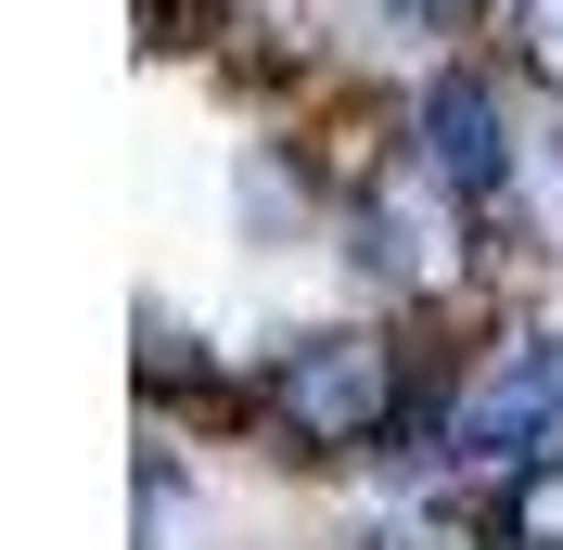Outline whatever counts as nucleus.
<instances>
[{
	"label": "nucleus",
	"instance_id": "obj_1",
	"mask_svg": "<svg viewBox=\"0 0 563 550\" xmlns=\"http://www.w3.org/2000/svg\"><path fill=\"white\" fill-rule=\"evenodd\" d=\"M397 397H410V359L358 320H320V333L269 345V436L282 461H358V448L397 436Z\"/></svg>",
	"mask_w": 563,
	"mask_h": 550
},
{
	"label": "nucleus",
	"instance_id": "obj_2",
	"mask_svg": "<svg viewBox=\"0 0 563 550\" xmlns=\"http://www.w3.org/2000/svg\"><path fill=\"white\" fill-rule=\"evenodd\" d=\"M461 461L487 486L563 461V333H512L487 372L461 384Z\"/></svg>",
	"mask_w": 563,
	"mask_h": 550
},
{
	"label": "nucleus",
	"instance_id": "obj_3",
	"mask_svg": "<svg viewBox=\"0 0 563 550\" xmlns=\"http://www.w3.org/2000/svg\"><path fill=\"white\" fill-rule=\"evenodd\" d=\"M410 141H422V179L449 206H499L512 193V103H499V65H435L410 90Z\"/></svg>",
	"mask_w": 563,
	"mask_h": 550
},
{
	"label": "nucleus",
	"instance_id": "obj_4",
	"mask_svg": "<svg viewBox=\"0 0 563 550\" xmlns=\"http://www.w3.org/2000/svg\"><path fill=\"white\" fill-rule=\"evenodd\" d=\"M141 397H154V410H179V397H192L206 422H244V397L218 384L206 345H179V320H167V308H141Z\"/></svg>",
	"mask_w": 563,
	"mask_h": 550
},
{
	"label": "nucleus",
	"instance_id": "obj_5",
	"mask_svg": "<svg viewBox=\"0 0 563 550\" xmlns=\"http://www.w3.org/2000/svg\"><path fill=\"white\" fill-rule=\"evenodd\" d=\"M487 26H499V65L563 103V0H487Z\"/></svg>",
	"mask_w": 563,
	"mask_h": 550
},
{
	"label": "nucleus",
	"instance_id": "obj_6",
	"mask_svg": "<svg viewBox=\"0 0 563 550\" xmlns=\"http://www.w3.org/2000/svg\"><path fill=\"white\" fill-rule=\"evenodd\" d=\"M499 538H512V550H563V461H538V474H512V486H499Z\"/></svg>",
	"mask_w": 563,
	"mask_h": 550
},
{
	"label": "nucleus",
	"instance_id": "obj_7",
	"mask_svg": "<svg viewBox=\"0 0 563 550\" xmlns=\"http://www.w3.org/2000/svg\"><path fill=\"white\" fill-rule=\"evenodd\" d=\"M358 550H487V525L474 513H397V525H372Z\"/></svg>",
	"mask_w": 563,
	"mask_h": 550
},
{
	"label": "nucleus",
	"instance_id": "obj_8",
	"mask_svg": "<svg viewBox=\"0 0 563 550\" xmlns=\"http://www.w3.org/2000/svg\"><path fill=\"white\" fill-rule=\"evenodd\" d=\"M385 26L397 38H461V26H487V0H385Z\"/></svg>",
	"mask_w": 563,
	"mask_h": 550
},
{
	"label": "nucleus",
	"instance_id": "obj_9",
	"mask_svg": "<svg viewBox=\"0 0 563 550\" xmlns=\"http://www.w3.org/2000/svg\"><path fill=\"white\" fill-rule=\"evenodd\" d=\"M551 167H563V129H551Z\"/></svg>",
	"mask_w": 563,
	"mask_h": 550
}]
</instances>
